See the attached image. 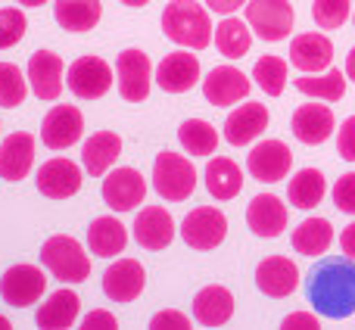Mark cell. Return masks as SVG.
<instances>
[{"instance_id": "obj_1", "label": "cell", "mask_w": 355, "mask_h": 330, "mask_svg": "<svg viewBox=\"0 0 355 330\" xmlns=\"http://www.w3.org/2000/svg\"><path fill=\"white\" fill-rule=\"evenodd\" d=\"M306 293L312 309L324 318H349V315H355V259H321L306 281Z\"/></svg>"}, {"instance_id": "obj_2", "label": "cell", "mask_w": 355, "mask_h": 330, "mask_svg": "<svg viewBox=\"0 0 355 330\" xmlns=\"http://www.w3.org/2000/svg\"><path fill=\"white\" fill-rule=\"evenodd\" d=\"M162 31L168 41L187 50H206L212 44V19L196 0H172L162 12Z\"/></svg>"}, {"instance_id": "obj_3", "label": "cell", "mask_w": 355, "mask_h": 330, "mask_svg": "<svg viewBox=\"0 0 355 330\" xmlns=\"http://www.w3.org/2000/svg\"><path fill=\"white\" fill-rule=\"evenodd\" d=\"M41 265L62 284H85L91 277V259L69 234H56L41 246Z\"/></svg>"}, {"instance_id": "obj_4", "label": "cell", "mask_w": 355, "mask_h": 330, "mask_svg": "<svg viewBox=\"0 0 355 330\" xmlns=\"http://www.w3.org/2000/svg\"><path fill=\"white\" fill-rule=\"evenodd\" d=\"M153 187L166 202H184L196 190V168L187 156L162 150L153 162Z\"/></svg>"}, {"instance_id": "obj_5", "label": "cell", "mask_w": 355, "mask_h": 330, "mask_svg": "<svg viewBox=\"0 0 355 330\" xmlns=\"http://www.w3.org/2000/svg\"><path fill=\"white\" fill-rule=\"evenodd\" d=\"M246 25L262 41H284L293 31V3H287V0H250L246 3Z\"/></svg>"}, {"instance_id": "obj_6", "label": "cell", "mask_w": 355, "mask_h": 330, "mask_svg": "<svg viewBox=\"0 0 355 330\" xmlns=\"http://www.w3.org/2000/svg\"><path fill=\"white\" fill-rule=\"evenodd\" d=\"M47 290V275L37 265H12L0 277V299L12 309H28Z\"/></svg>"}, {"instance_id": "obj_7", "label": "cell", "mask_w": 355, "mask_h": 330, "mask_svg": "<svg viewBox=\"0 0 355 330\" xmlns=\"http://www.w3.org/2000/svg\"><path fill=\"white\" fill-rule=\"evenodd\" d=\"M181 237L190 250H200V252H209V250H215V246H221V240L227 237L225 212L215 209V206L193 209L181 225Z\"/></svg>"}, {"instance_id": "obj_8", "label": "cell", "mask_w": 355, "mask_h": 330, "mask_svg": "<svg viewBox=\"0 0 355 330\" xmlns=\"http://www.w3.org/2000/svg\"><path fill=\"white\" fill-rule=\"evenodd\" d=\"M66 81L78 100H100L112 87V66L100 56H78L69 66Z\"/></svg>"}, {"instance_id": "obj_9", "label": "cell", "mask_w": 355, "mask_h": 330, "mask_svg": "<svg viewBox=\"0 0 355 330\" xmlns=\"http://www.w3.org/2000/svg\"><path fill=\"white\" fill-rule=\"evenodd\" d=\"M116 75H119V94L128 103H141L150 97V85H153V66L144 50H122L116 60Z\"/></svg>"}, {"instance_id": "obj_10", "label": "cell", "mask_w": 355, "mask_h": 330, "mask_svg": "<svg viewBox=\"0 0 355 330\" xmlns=\"http://www.w3.org/2000/svg\"><path fill=\"white\" fill-rule=\"evenodd\" d=\"M81 134H85V116L78 106L60 103L41 122V141L50 150H69L72 144L81 141Z\"/></svg>"}, {"instance_id": "obj_11", "label": "cell", "mask_w": 355, "mask_h": 330, "mask_svg": "<svg viewBox=\"0 0 355 330\" xmlns=\"http://www.w3.org/2000/svg\"><path fill=\"white\" fill-rule=\"evenodd\" d=\"M100 193H103V202L112 212H131L147 196V181L137 168H116L103 177Z\"/></svg>"}, {"instance_id": "obj_12", "label": "cell", "mask_w": 355, "mask_h": 330, "mask_svg": "<svg viewBox=\"0 0 355 330\" xmlns=\"http://www.w3.org/2000/svg\"><path fill=\"white\" fill-rule=\"evenodd\" d=\"M290 165H293V153L284 141H262L246 156V171L262 184H275L281 177H287Z\"/></svg>"}, {"instance_id": "obj_13", "label": "cell", "mask_w": 355, "mask_h": 330, "mask_svg": "<svg viewBox=\"0 0 355 330\" xmlns=\"http://www.w3.org/2000/svg\"><path fill=\"white\" fill-rule=\"evenodd\" d=\"M147 287V271L137 259H116L103 275V293L112 302H135Z\"/></svg>"}, {"instance_id": "obj_14", "label": "cell", "mask_w": 355, "mask_h": 330, "mask_svg": "<svg viewBox=\"0 0 355 330\" xmlns=\"http://www.w3.org/2000/svg\"><path fill=\"white\" fill-rule=\"evenodd\" d=\"M196 81H200V60L187 47L166 53L162 62L156 66V85L166 94H187Z\"/></svg>"}, {"instance_id": "obj_15", "label": "cell", "mask_w": 355, "mask_h": 330, "mask_svg": "<svg viewBox=\"0 0 355 330\" xmlns=\"http://www.w3.org/2000/svg\"><path fill=\"white\" fill-rule=\"evenodd\" d=\"M37 190H41L47 200H69V196H75L81 190V181H85V175H81V168L75 165L72 159H47L37 168Z\"/></svg>"}, {"instance_id": "obj_16", "label": "cell", "mask_w": 355, "mask_h": 330, "mask_svg": "<svg viewBox=\"0 0 355 330\" xmlns=\"http://www.w3.org/2000/svg\"><path fill=\"white\" fill-rule=\"evenodd\" d=\"M252 81L237 66H218L202 78V97L212 106H234L250 94Z\"/></svg>"}, {"instance_id": "obj_17", "label": "cell", "mask_w": 355, "mask_h": 330, "mask_svg": "<svg viewBox=\"0 0 355 330\" xmlns=\"http://www.w3.org/2000/svg\"><path fill=\"white\" fill-rule=\"evenodd\" d=\"M62 72H66V66H62L60 53H53V50H37V53H31L28 85H31V91H35V97L53 103L62 94Z\"/></svg>"}, {"instance_id": "obj_18", "label": "cell", "mask_w": 355, "mask_h": 330, "mask_svg": "<svg viewBox=\"0 0 355 330\" xmlns=\"http://www.w3.org/2000/svg\"><path fill=\"white\" fill-rule=\"evenodd\" d=\"M256 287L271 299H284L300 287V268L287 256H268L256 268Z\"/></svg>"}, {"instance_id": "obj_19", "label": "cell", "mask_w": 355, "mask_h": 330, "mask_svg": "<svg viewBox=\"0 0 355 330\" xmlns=\"http://www.w3.org/2000/svg\"><path fill=\"white\" fill-rule=\"evenodd\" d=\"M246 225H250V231L256 237H265V240L281 237L284 227H287V206L275 193L252 196L250 209H246Z\"/></svg>"}, {"instance_id": "obj_20", "label": "cell", "mask_w": 355, "mask_h": 330, "mask_svg": "<svg viewBox=\"0 0 355 330\" xmlns=\"http://www.w3.org/2000/svg\"><path fill=\"white\" fill-rule=\"evenodd\" d=\"M290 62H293L300 72H324L334 62V44L327 35L321 31H306V35H296L290 44Z\"/></svg>"}, {"instance_id": "obj_21", "label": "cell", "mask_w": 355, "mask_h": 330, "mask_svg": "<svg viewBox=\"0 0 355 330\" xmlns=\"http://www.w3.org/2000/svg\"><path fill=\"white\" fill-rule=\"evenodd\" d=\"M135 240L150 252L166 250L175 240V218L162 206H147L135 218Z\"/></svg>"}, {"instance_id": "obj_22", "label": "cell", "mask_w": 355, "mask_h": 330, "mask_svg": "<svg viewBox=\"0 0 355 330\" xmlns=\"http://www.w3.org/2000/svg\"><path fill=\"white\" fill-rule=\"evenodd\" d=\"M35 165V137L28 131H16V134L3 137L0 144V177L3 181H22Z\"/></svg>"}, {"instance_id": "obj_23", "label": "cell", "mask_w": 355, "mask_h": 330, "mask_svg": "<svg viewBox=\"0 0 355 330\" xmlns=\"http://www.w3.org/2000/svg\"><path fill=\"white\" fill-rule=\"evenodd\" d=\"M334 125H337V122H334L331 106H324V103H302L300 110L293 112L290 128H293L296 141L315 147V144H324L327 137L334 134Z\"/></svg>"}, {"instance_id": "obj_24", "label": "cell", "mask_w": 355, "mask_h": 330, "mask_svg": "<svg viewBox=\"0 0 355 330\" xmlns=\"http://www.w3.org/2000/svg\"><path fill=\"white\" fill-rule=\"evenodd\" d=\"M265 128H268V110H265V103H240V110H234L225 122V141L234 144V147H246Z\"/></svg>"}, {"instance_id": "obj_25", "label": "cell", "mask_w": 355, "mask_h": 330, "mask_svg": "<svg viewBox=\"0 0 355 330\" xmlns=\"http://www.w3.org/2000/svg\"><path fill=\"white\" fill-rule=\"evenodd\" d=\"M234 315V296L221 284H209L193 296V318L202 327H225Z\"/></svg>"}, {"instance_id": "obj_26", "label": "cell", "mask_w": 355, "mask_h": 330, "mask_svg": "<svg viewBox=\"0 0 355 330\" xmlns=\"http://www.w3.org/2000/svg\"><path fill=\"white\" fill-rule=\"evenodd\" d=\"M119 156H122V137L116 131H97L81 147V165L85 171H91V177H103Z\"/></svg>"}, {"instance_id": "obj_27", "label": "cell", "mask_w": 355, "mask_h": 330, "mask_svg": "<svg viewBox=\"0 0 355 330\" xmlns=\"http://www.w3.org/2000/svg\"><path fill=\"white\" fill-rule=\"evenodd\" d=\"M78 309H81L78 293L62 287V290H56V293H50L47 302H41L35 321H37V327H44V330H66L78 321Z\"/></svg>"}, {"instance_id": "obj_28", "label": "cell", "mask_w": 355, "mask_h": 330, "mask_svg": "<svg viewBox=\"0 0 355 330\" xmlns=\"http://www.w3.org/2000/svg\"><path fill=\"white\" fill-rule=\"evenodd\" d=\"M125 243H128V231L116 215H100L87 227V246L100 259H112L119 252H125Z\"/></svg>"}, {"instance_id": "obj_29", "label": "cell", "mask_w": 355, "mask_h": 330, "mask_svg": "<svg viewBox=\"0 0 355 330\" xmlns=\"http://www.w3.org/2000/svg\"><path fill=\"white\" fill-rule=\"evenodd\" d=\"M206 190L215 200H234V196L243 190V171L234 159H225V156H215L206 165Z\"/></svg>"}, {"instance_id": "obj_30", "label": "cell", "mask_w": 355, "mask_h": 330, "mask_svg": "<svg viewBox=\"0 0 355 330\" xmlns=\"http://www.w3.org/2000/svg\"><path fill=\"white\" fill-rule=\"evenodd\" d=\"M53 16L66 31H91L103 16V3L100 0H56Z\"/></svg>"}, {"instance_id": "obj_31", "label": "cell", "mask_w": 355, "mask_h": 330, "mask_svg": "<svg viewBox=\"0 0 355 330\" xmlns=\"http://www.w3.org/2000/svg\"><path fill=\"white\" fill-rule=\"evenodd\" d=\"M324 193H327V181H324V175H321L318 168H302V171H296V175L290 177L287 200H290V206L302 209V212L321 206Z\"/></svg>"}, {"instance_id": "obj_32", "label": "cell", "mask_w": 355, "mask_h": 330, "mask_svg": "<svg viewBox=\"0 0 355 330\" xmlns=\"http://www.w3.org/2000/svg\"><path fill=\"white\" fill-rule=\"evenodd\" d=\"M334 243V225L327 218H306L293 231V250L300 256H324Z\"/></svg>"}, {"instance_id": "obj_33", "label": "cell", "mask_w": 355, "mask_h": 330, "mask_svg": "<svg viewBox=\"0 0 355 330\" xmlns=\"http://www.w3.org/2000/svg\"><path fill=\"white\" fill-rule=\"evenodd\" d=\"M215 47H218V53L227 56V60H243L252 47L250 25H243L234 16H225L215 25Z\"/></svg>"}, {"instance_id": "obj_34", "label": "cell", "mask_w": 355, "mask_h": 330, "mask_svg": "<svg viewBox=\"0 0 355 330\" xmlns=\"http://www.w3.org/2000/svg\"><path fill=\"white\" fill-rule=\"evenodd\" d=\"M296 91L306 94V97H315V100L337 103L346 94V75L340 72V69H324V75L306 72V78H296Z\"/></svg>"}, {"instance_id": "obj_35", "label": "cell", "mask_w": 355, "mask_h": 330, "mask_svg": "<svg viewBox=\"0 0 355 330\" xmlns=\"http://www.w3.org/2000/svg\"><path fill=\"white\" fill-rule=\"evenodd\" d=\"M178 141L190 156H212L218 150V131L206 119H187L178 128Z\"/></svg>"}, {"instance_id": "obj_36", "label": "cell", "mask_w": 355, "mask_h": 330, "mask_svg": "<svg viewBox=\"0 0 355 330\" xmlns=\"http://www.w3.org/2000/svg\"><path fill=\"white\" fill-rule=\"evenodd\" d=\"M252 78L268 97H281L284 87H287V62L281 56H262L252 66Z\"/></svg>"}, {"instance_id": "obj_37", "label": "cell", "mask_w": 355, "mask_h": 330, "mask_svg": "<svg viewBox=\"0 0 355 330\" xmlns=\"http://www.w3.org/2000/svg\"><path fill=\"white\" fill-rule=\"evenodd\" d=\"M25 94H28V75H22V69L12 62H0V106L16 110L19 103H25Z\"/></svg>"}, {"instance_id": "obj_38", "label": "cell", "mask_w": 355, "mask_h": 330, "mask_svg": "<svg viewBox=\"0 0 355 330\" xmlns=\"http://www.w3.org/2000/svg\"><path fill=\"white\" fill-rule=\"evenodd\" d=\"M349 12H352L349 0H315L312 3V16L318 22V28H343Z\"/></svg>"}, {"instance_id": "obj_39", "label": "cell", "mask_w": 355, "mask_h": 330, "mask_svg": "<svg viewBox=\"0 0 355 330\" xmlns=\"http://www.w3.org/2000/svg\"><path fill=\"white\" fill-rule=\"evenodd\" d=\"M25 28H28L25 12L16 10V6H3V10H0V50L16 47L25 37Z\"/></svg>"}, {"instance_id": "obj_40", "label": "cell", "mask_w": 355, "mask_h": 330, "mask_svg": "<svg viewBox=\"0 0 355 330\" xmlns=\"http://www.w3.org/2000/svg\"><path fill=\"white\" fill-rule=\"evenodd\" d=\"M334 206L346 215H355V171L343 175L334 184Z\"/></svg>"}, {"instance_id": "obj_41", "label": "cell", "mask_w": 355, "mask_h": 330, "mask_svg": "<svg viewBox=\"0 0 355 330\" xmlns=\"http://www.w3.org/2000/svg\"><path fill=\"white\" fill-rule=\"evenodd\" d=\"M153 330H190V318L184 312H175V309H166V312H156L153 321H150Z\"/></svg>"}, {"instance_id": "obj_42", "label": "cell", "mask_w": 355, "mask_h": 330, "mask_svg": "<svg viewBox=\"0 0 355 330\" xmlns=\"http://www.w3.org/2000/svg\"><path fill=\"white\" fill-rule=\"evenodd\" d=\"M337 153L343 156L346 162H355V116H349L343 125H340V134H337Z\"/></svg>"}, {"instance_id": "obj_43", "label": "cell", "mask_w": 355, "mask_h": 330, "mask_svg": "<svg viewBox=\"0 0 355 330\" xmlns=\"http://www.w3.org/2000/svg\"><path fill=\"white\" fill-rule=\"evenodd\" d=\"M81 327H85V330H116L119 321H116V315L106 312V309H94V312L85 315Z\"/></svg>"}, {"instance_id": "obj_44", "label": "cell", "mask_w": 355, "mask_h": 330, "mask_svg": "<svg viewBox=\"0 0 355 330\" xmlns=\"http://www.w3.org/2000/svg\"><path fill=\"white\" fill-rule=\"evenodd\" d=\"M284 330H318V318H315L312 312H296V315H287V318L281 321Z\"/></svg>"}, {"instance_id": "obj_45", "label": "cell", "mask_w": 355, "mask_h": 330, "mask_svg": "<svg viewBox=\"0 0 355 330\" xmlns=\"http://www.w3.org/2000/svg\"><path fill=\"white\" fill-rule=\"evenodd\" d=\"M246 0H206V6L212 12H218V16H234V12L243 6Z\"/></svg>"}, {"instance_id": "obj_46", "label": "cell", "mask_w": 355, "mask_h": 330, "mask_svg": "<svg viewBox=\"0 0 355 330\" xmlns=\"http://www.w3.org/2000/svg\"><path fill=\"white\" fill-rule=\"evenodd\" d=\"M340 246H343V252L349 259H355V221L352 225L343 227V234H340Z\"/></svg>"}, {"instance_id": "obj_47", "label": "cell", "mask_w": 355, "mask_h": 330, "mask_svg": "<svg viewBox=\"0 0 355 330\" xmlns=\"http://www.w3.org/2000/svg\"><path fill=\"white\" fill-rule=\"evenodd\" d=\"M346 78L355 81V47L349 50V56H346Z\"/></svg>"}, {"instance_id": "obj_48", "label": "cell", "mask_w": 355, "mask_h": 330, "mask_svg": "<svg viewBox=\"0 0 355 330\" xmlns=\"http://www.w3.org/2000/svg\"><path fill=\"white\" fill-rule=\"evenodd\" d=\"M16 3H22V6H41V3H47V0H16Z\"/></svg>"}, {"instance_id": "obj_49", "label": "cell", "mask_w": 355, "mask_h": 330, "mask_svg": "<svg viewBox=\"0 0 355 330\" xmlns=\"http://www.w3.org/2000/svg\"><path fill=\"white\" fill-rule=\"evenodd\" d=\"M122 3H125V6H147L150 0H122Z\"/></svg>"}, {"instance_id": "obj_50", "label": "cell", "mask_w": 355, "mask_h": 330, "mask_svg": "<svg viewBox=\"0 0 355 330\" xmlns=\"http://www.w3.org/2000/svg\"><path fill=\"white\" fill-rule=\"evenodd\" d=\"M10 327H12V324H10V321H6V318H3V315H0V330H10Z\"/></svg>"}, {"instance_id": "obj_51", "label": "cell", "mask_w": 355, "mask_h": 330, "mask_svg": "<svg viewBox=\"0 0 355 330\" xmlns=\"http://www.w3.org/2000/svg\"><path fill=\"white\" fill-rule=\"evenodd\" d=\"M352 22H355V12H352Z\"/></svg>"}]
</instances>
